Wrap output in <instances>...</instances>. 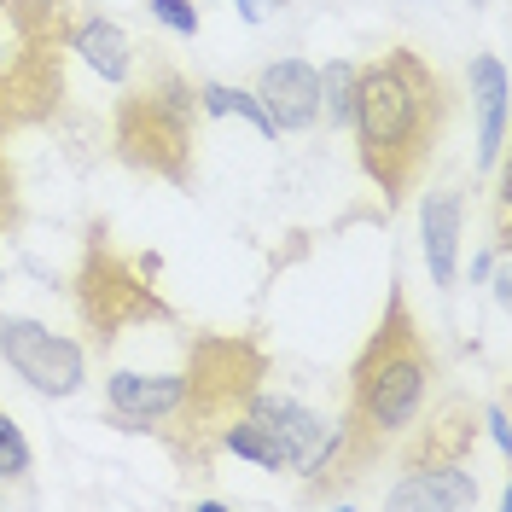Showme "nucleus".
<instances>
[{
    "instance_id": "f03ea898",
    "label": "nucleus",
    "mask_w": 512,
    "mask_h": 512,
    "mask_svg": "<svg viewBox=\"0 0 512 512\" xmlns=\"http://www.w3.org/2000/svg\"><path fill=\"white\" fill-rule=\"evenodd\" d=\"M454 117H460V88L431 53L396 41L367 64H355V158L367 169V181L384 192V210H402L419 192Z\"/></svg>"
},
{
    "instance_id": "a211bd4d",
    "label": "nucleus",
    "mask_w": 512,
    "mask_h": 512,
    "mask_svg": "<svg viewBox=\"0 0 512 512\" xmlns=\"http://www.w3.org/2000/svg\"><path fill=\"white\" fill-rule=\"evenodd\" d=\"M24 227V187H18V163L0 146V239H12Z\"/></svg>"
},
{
    "instance_id": "f8f14e48",
    "label": "nucleus",
    "mask_w": 512,
    "mask_h": 512,
    "mask_svg": "<svg viewBox=\"0 0 512 512\" xmlns=\"http://www.w3.org/2000/svg\"><path fill=\"white\" fill-rule=\"evenodd\" d=\"M251 414L256 419H268L274 431H280V443H286V454H291V466L309 478L315 472V460L326 454V443H332V431L320 425L303 402H280V396H268V390H256V402H251Z\"/></svg>"
},
{
    "instance_id": "9b49d317",
    "label": "nucleus",
    "mask_w": 512,
    "mask_h": 512,
    "mask_svg": "<svg viewBox=\"0 0 512 512\" xmlns=\"http://www.w3.org/2000/svg\"><path fill=\"white\" fill-rule=\"evenodd\" d=\"M181 396V373H111L105 379V425L117 431H158Z\"/></svg>"
},
{
    "instance_id": "4be33fe9",
    "label": "nucleus",
    "mask_w": 512,
    "mask_h": 512,
    "mask_svg": "<svg viewBox=\"0 0 512 512\" xmlns=\"http://www.w3.org/2000/svg\"><path fill=\"white\" fill-rule=\"evenodd\" d=\"M0 286H6V274H0Z\"/></svg>"
},
{
    "instance_id": "2eb2a0df",
    "label": "nucleus",
    "mask_w": 512,
    "mask_h": 512,
    "mask_svg": "<svg viewBox=\"0 0 512 512\" xmlns=\"http://www.w3.org/2000/svg\"><path fill=\"white\" fill-rule=\"evenodd\" d=\"M227 454H239V460H256V466H268V472H286L291 466V454L286 443H280V431L268 425V419H256L251 408L227 425V437H222Z\"/></svg>"
},
{
    "instance_id": "1a4fd4ad",
    "label": "nucleus",
    "mask_w": 512,
    "mask_h": 512,
    "mask_svg": "<svg viewBox=\"0 0 512 512\" xmlns=\"http://www.w3.org/2000/svg\"><path fill=\"white\" fill-rule=\"evenodd\" d=\"M460 227H466V181H443L437 192H425L419 204V245H425V268L443 291L460 280Z\"/></svg>"
},
{
    "instance_id": "9d476101",
    "label": "nucleus",
    "mask_w": 512,
    "mask_h": 512,
    "mask_svg": "<svg viewBox=\"0 0 512 512\" xmlns=\"http://www.w3.org/2000/svg\"><path fill=\"white\" fill-rule=\"evenodd\" d=\"M256 99L268 111L274 134H297V128L320 123V70L303 59H280L256 76Z\"/></svg>"
},
{
    "instance_id": "aec40b11",
    "label": "nucleus",
    "mask_w": 512,
    "mask_h": 512,
    "mask_svg": "<svg viewBox=\"0 0 512 512\" xmlns=\"http://www.w3.org/2000/svg\"><path fill=\"white\" fill-rule=\"evenodd\" d=\"M472 88H478V99H495V94H507V76H501V64L489 59H472Z\"/></svg>"
},
{
    "instance_id": "dca6fc26",
    "label": "nucleus",
    "mask_w": 512,
    "mask_h": 512,
    "mask_svg": "<svg viewBox=\"0 0 512 512\" xmlns=\"http://www.w3.org/2000/svg\"><path fill=\"white\" fill-rule=\"evenodd\" d=\"M350 99H355V64H326L320 70V117H332V128L350 123Z\"/></svg>"
},
{
    "instance_id": "39448f33",
    "label": "nucleus",
    "mask_w": 512,
    "mask_h": 512,
    "mask_svg": "<svg viewBox=\"0 0 512 512\" xmlns=\"http://www.w3.org/2000/svg\"><path fill=\"white\" fill-rule=\"evenodd\" d=\"M76 6L82 0H0V140L64 111Z\"/></svg>"
},
{
    "instance_id": "4468645a",
    "label": "nucleus",
    "mask_w": 512,
    "mask_h": 512,
    "mask_svg": "<svg viewBox=\"0 0 512 512\" xmlns=\"http://www.w3.org/2000/svg\"><path fill=\"white\" fill-rule=\"evenodd\" d=\"M478 478L466 466H431V472H402L390 489V507H472Z\"/></svg>"
},
{
    "instance_id": "6e6552de",
    "label": "nucleus",
    "mask_w": 512,
    "mask_h": 512,
    "mask_svg": "<svg viewBox=\"0 0 512 512\" xmlns=\"http://www.w3.org/2000/svg\"><path fill=\"white\" fill-rule=\"evenodd\" d=\"M478 402L472 396H443L425 425H408L414 443L402 448V472H431V466H466L472 448H478Z\"/></svg>"
},
{
    "instance_id": "423d86ee",
    "label": "nucleus",
    "mask_w": 512,
    "mask_h": 512,
    "mask_svg": "<svg viewBox=\"0 0 512 512\" xmlns=\"http://www.w3.org/2000/svg\"><path fill=\"white\" fill-rule=\"evenodd\" d=\"M70 303L99 355L134 326H175V303L163 297V262L152 251H128L105 216L88 222L82 256L70 274Z\"/></svg>"
},
{
    "instance_id": "0eeeda50",
    "label": "nucleus",
    "mask_w": 512,
    "mask_h": 512,
    "mask_svg": "<svg viewBox=\"0 0 512 512\" xmlns=\"http://www.w3.org/2000/svg\"><path fill=\"white\" fill-rule=\"evenodd\" d=\"M0 355L41 396H76L88 379V350L30 315H0Z\"/></svg>"
},
{
    "instance_id": "f3484780",
    "label": "nucleus",
    "mask_w": 512,
    "mask_h": 512,
    "mask_svg": "<svg viewBox=\"0 0 512 512\" xmlns=\"http://www.w3.org/2000/svg\"><path fill=\"white\" fill-rule=\"evenodd\" d=\"M30 478V443L18 431V419L0 408V483H24Z\"/></svg>"
},
{
    "instance_id": "f257e3e1",
    "label": "nucleus",
    "mask_w": 512,
    "mask_h": 512,
    "mask_svg": "<svg viewBox=\"0 0 512 512\" xmlns=\"http://www.w3.org/2000/svg\"><path fill=\"white\" fill-rule=\"evenodd\" d=\"M437 379H443V367H437V350H431L425 320L414 315L408 291L390 286L379 326L367 332L361 355L350 361L344 419H338L326 454L315 460L303 495H309V501H326V495H350L355 483H367V472L396 448V437L425 414Z\"/></svg>"
},
{
    "instance_id": "ddd939ff",
    "label": "nucleus",
    "mask_w": 512,
    "mask_h": 512,
    "mask_svg": "<svg viewBox=\"0 0 512 512\" xmlns=\"http://www.w3.org/2000/svg\"><path fill=\"white\" fill-rule=\"evenodd\" d=\"M70 53H82L105 82H128V70H134V53H140V47L123 35V24H111V18H99V12H88V6H76Z\"/></svg>"
},
{
    "instance_id": "412c9836",
    "label": "nucleus",
    "mask_w": 512,
    "mask_h": 512,
    "mask_svg": "<svg viewBox=\"0 0 512 512\" xmlns=\"http://www.w3.org/2000/svg\"><path fill=\"white\" fill-rule=\"evenodd\" d=\"M268 6H274V0H239V12H245L251 24H256V18H268Z\"/></svg>"
},
{
    "instance_id": "20e7f679",
    "label": "nucleus",
    "mask_w": 512,
    "mask_h": 512,
    "mask_svg": "<svg viewBox=\"0 0 512 512\" xmlns=\"http://www.w3.org/2000/svg\"><path fill=\"white\" fill-rule=\"evenodd\" d=\"M204 94L175 59L146 47V76L123 82V99L111 105V152L134 175H152L163 187H192L198 181V152H204Z\"/></svg>"
},
{
    "instance_id": "7ed1b4c3",
    "label": "nucleus",
    "mask_w": 512,
    "mask_h": 512,
    "mask_svg": "<svg viewBox=\"0 0 512 512\" xmlns=\"http://www.w3.org/2000/svg\"><path fill=\"white\" fill-rule=\"evenodd\" d=\"M262 379H268V350L251 332H192L181 361V396L152 431L169 448L175 472L204 478L216 466L227 425L256 402Z\"/></svg>"
},
{
    "instance_id": "6ab92c4d",
    "label": "nucleus",
    "mask_w": 512,
    "mask_h": 512,
    "mask_svg": "<svg viewBox=\"0 0 512 512\" xmlns=\"http://www.w3.org/2000/svg\"><path fill=\"white\" fill-rule=\"evenodd\" d=\"M146 12L158 24H169L175 35H198V6L192 0H146Z\"/></svg>"
}]
</instances>
